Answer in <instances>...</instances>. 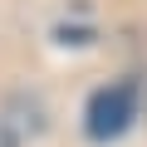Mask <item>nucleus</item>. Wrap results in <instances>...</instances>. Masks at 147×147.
Listing matches in <instances>:
<instances>
[{"mask_svg": "<svg viewBox=\"0 0 147 147\" xmlns=\"http://www.w3.org/2000/svg\"><path fill=\"white\" fill-rule=\"evenodd\" d=\"M137 98H142L137 79H123V84H108V88H98V93L88 98V113H84V127H88V137H98V142H108V137H123V132L132 127V118H137Z\"/></svg>", "mask_w": 147, "mask_h": 147, "instance_id": "1", "label": "nucleus"}, {"mask_svg": "<svg viewBox=\"0 0 147 147\" xmlns=\"http://www.w3.org/2000/svg\"><path fill=\"white\" fill-rule=\"evenodd\" d=\"M0 147H15V137H10V132H5V127H0Z\"/></svg>", "mask_w": 147, "mask_h": 147, "instance_id": "2", "label": "nucleus"}]
</instances>
